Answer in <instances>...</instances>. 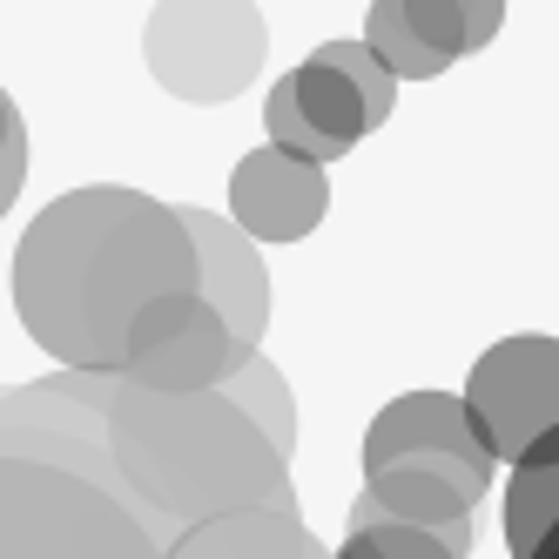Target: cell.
Instances as JSON below:
<instances>
[{
  "instance_id": "cell-1",
  "label": "cell",
  "mask_w": 559,
  "mask_h": 559,
  "mask_svg": "<svg viewBox=\"0 0 559 559\" xmlns=\"http://www.w3.org/2000/svg\"><path fill=\"white\" fill-rule=\"evenodd\" d=\"M203 290L189 223L148 189L88 182L27 223L14 250V317L61 371H129L135 324L163 304Z\"/></svg>"
},
{
  "instance_id": "cell-2",
  "label": "cell",
  "mask_w": 559,
  "mask_h": 559,
  "mask_svg": "<svg viewBox=\"0 0 559 559\" xmlns=\"http://www.w3.org/2000/svg\"><path fill=\"white\" fill-rule=\"evenodd\" d=\"M263 55H270V27L257 0H155L142 21V61L155 88L195 108H223L250 95Z\"/></svg>"
},
{
  "instance_id": "cell-3",
  "label": "cell",
  "mask_w": 559,
  "mask_h": 559,
  "mask_svg": "<svg viewBox=\"0 0 559 559\" xmlns=\"http://www.w3.org/2000/svg\"><path fill=\"white\" fill-rule=\"evenodd\" d=\"M465 412L478 438L492 445V459H526L546 431H559V337L519 331L499 337L492 350H478V365L465 378Z\"/></svg>"
},
{
  "instance_id": "cell-4",
  "label": "cell",
  "mask_w": 559,
  "mask_h": 559,
  "mask_svg": "<svg viewBox=\"0 0 559 559\" xmlns=\"http://www.w3.org/2000/svg\"><path fill=\"white\" fill-rule=\"evenodd\" d=\"M391 465H418L438 472L478 506L492 492V445L478 438L472 412H465V391H405L371 418L365 431V472H391Z\"/></svg>"
},
{
  "instance_id": "cell-5",
  "label": "cell",
  "mask_w": 559,
  "mask_h": 559,
  "mask_svg": "<svg viewBox=\"0 0 559 559\" xmlns=\"http://www.w3.org/2000/svg\"><path fill=\"white\" fill-rule=\"evenodd\" d=\"M236 371H243V350H236L229 324L210 310L203 290L189 297H163L142 324H135V344H129V384L142 391H169V397H203V391H223Z\"/></svg>"
},
{
  "instance_id": "cell-6",
  "label": "cell",
  "mask_w": 559,
  "mask_h": 559,
  "mask_svg": "<svg viewBox=\"0 0 559 559\" xmlns=\"http://www.w3.org/2000/svg\"><path fill=\"white\" fill-rule=\"evenodd\" d=\"M290 82H297L304 122L324 142V163L350 155L371 129H384L391 108H397V74L384 68V55L371 41H324L310 61L290 68Z\"/></svg>"
},
{
  "instance_id": "cell-7",
  "label": "cell",
  "mask_w": 559,
  "mask_h": 559,
  "mask_svg": "<svg viewBox=\"0 0 559 559\" xmlns=\"http://www.w3.org/2000/svg\"><path fill=\"white\" fill-rule=\"evenodd\" d=\"M229 216L257 243H304L331 216V176L324 163H304V155L263 142L229 169Z\"/></svg>"
},
{
  "instance_id": "cell-8",
  "label": "cell",
  "mask_w": 559,
  "mask_h": 559,
  "mask_svg": "<svg viewBox=\"0 0 559 559\" xmlns=\"http://www.w3.org/2000/svg\"><path fill=\"white\" fill-rule=\"evenodd\" d=\"M182 223H189L195 263H203V297H210V310L229 324L236 350L257 357L263 350V331H270V270H263L257 236H243V223L216 216V210H182Z\"/></svg>"
},
{
  "instance_id": "cell-9",
  "label": "cell",
  "mask_w": 559,
  "mask_h": 559,
  "mask_svg": "<svg viewBox=\"0 0 559 559\" xmlns=\"http://www.w3.org/2000/svg\"><path fill=\"white\" fill-rule=\"evenodd\" d=\"M478 506L438 472H418V465H391V472H365V492L350 506V533L365 526H418L431 539H445L459 559H472L478 546Z\"/></svg>"
},
{
  "instance_id": "cell-10",
  "label": "cell",
  "mask_w": 559,
  "mask_h": 559,
  "mask_svg": "<svg viewBox=\"0 0 559 559\" xmlns=\"http://www.w3.org/2000/svg\"><path fill=\"white\" fill-rule=\"evenodd\" d=\"M397 8L412 14V27L445 61H465L478 48H492L499 27H506V0H397Z\"/></svg>"
},
{
  "instance_id": "cell-11",
  "label": "cell",
  "mask_w": 559,
  "mask_h": 559,
  "mask_svg": "<svg viewBox=\"0 0 559 559\" xmlns=\"http://www.w3.org/2000/svg\"><path fill=\"white\" fill-rule=\"evenodd\" d=\"M552 526H559V459L512 465V486H506V546H512V559H539Z\"/></svg>"
},
{
  "instance_id": "cell-12",
  "label": "cell",
  "mask_w": 559,
  "mask_h": 559,
  "mask_svg": "<svg viewBox=\"0 0 559 559\" xmlns=\"http://www.w3.org/2000/svg\"><path fill=\"white\" fill-rule=\"evenodd\" d=\"M223 397H229V405L243 412V418L270 438V445L284 452V459L297 452V405H290V384H284V371H276L263 350H257V357H243V371L223 384Z\"/></svg>"
},
{
  "instance_id": "cell-13",
  "label": "cell",
  "mask_w": 559,
  "mask_h": 559,
  "mask_svg": "<svg viewBox=\"0 0 559 559\" xmlns=\"http://www.w3.org/2000/svg\"><path fill=\"white\" fill-rule=\"evenodd\" d=\"M365 41L384 55V68L397 74V82H438V74L452 68V61L412 27V14L397 8V0H371V14H365Z\"/></svg>"
},
{
  "instance_id": "cell-14",
  "label": "cell",
  "mask_w": 559,
  "mask_h": 559,
  "mask_svg": "<svg viewBox=\"0 0 559 559\" xmlns=\"http://www.w3.org/2000/svg\"><path fill=\"white\" fill-rule=\"evenodd\" d=\"M337 559H459V552L418 526H365V533H344Z\"/></svg>"
},
{
  "instance_id": "cell-15",
  "label": "cell",
  "mask_w": 559,
  "mask_h": 559,
  "mask_svg": "<svg viewBox=\"0 0 559 559\" xmlns=\"http://www.w3.org/2000/svg\"><path fill=\"white\" fill-rule=\"evenodd\" d=\"M263 135L284 148V155H304V163H324V142H317V129L304 122V108H297V82L284 74L270 95H263Z\"/></svg>"
},
{
  "instance_id": "cell-16",
  "label": "cell",
  "mask_w": 559,
  "mask_h": 559,
  "mask_svg": "<svg viewBox=\"0 0 559 559\" xmlns=\"http://www.w3.org/2000/svg\"><path fill=\"white\" fill-rule=\"evenodd\" d=\"M27 182V122H21V108L14 95L0 88V216L14 210V195Z\"/></svg>"
}]
</instances>
